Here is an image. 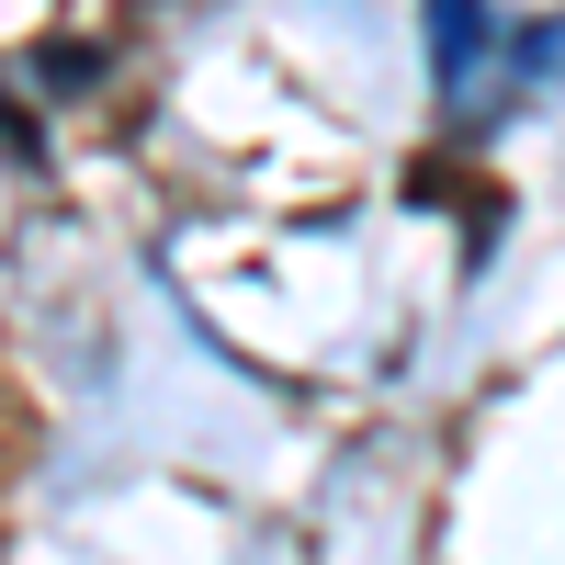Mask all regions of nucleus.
I'll use <instances>...</instances> for the list:
<instances>
[{
	"mask_svg": "<svg viewBox=\"0 0 565 565\" xmlns=\"http://www.w3.org/2000/svg\"><path fill=\"white\" fill-rule=\"evenodd\" d=\"M509 68H521V79H554V68H565V23H532V34H509Z\"/></svg>",
	"mask_w": 565,
	"mask_h": 565,
	"instance_id": "f03ea898",
	"label": "nucleus"
},
{
	"mask_svg": "<svg viewBox=\"0 0 565 565\" xmlns=\"http://www.w3.org/2000/svg\"><path fill=\"white\" fill-rule=\"evenodd\" d=\"M45 90H90V79H103V57H90V45H45Z\"/></svg>",
	"mask_w": 565,
	"mask_h": 565,
	"instance_id": "7ed1b4c3",
	"label": "nucleus"
},
{
	"mask_svg": "<svg viewBox=\"0 0 565 565\" xmlns=\"http://www.w3.org/2000/svg\"><path fill=\"white\" fill-rule=\"evenodd\" d=\"M418 12H430V57H441V90H463V79H476V57H487V12H476V0H418Z\"/></svg>",
	"mask_w": 565,
	"mask_h": 565,
	"instance_id": "f257e3e1",
	"label": "nucleus"
},
{
	"mask_svg": "<svg viewBox=\"0 0 565 565\" xmlns=\"http://www.w3.org/2000/svg\"><path fill=\"white\" fill-rule=\"evenodd\" d=\"M0 148H12V159H34V125L12 114V90H0Z\"/></svg>",
	"mask_w": 565,
	"mask_h": 565,
	"instance_id": "20e7f679",
	"label": "nucleus"
}]
</instances>
